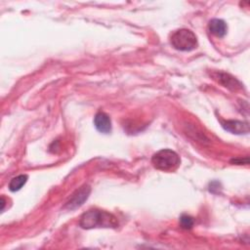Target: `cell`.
Masks as SVG:
<instances>
[{
	"instance_id": "6da1fadb",
	"label": "cell",
	"mask_w": 250,
	"mask_h": 250,
	"mask_svg": "<svg viewBox=\"0 0 250 250\" xmlns=\"http://www.w3.org/2000/svg\"><path fill=\"white\" fill-rule=\"evenodd\" d=\"M117 225L118 222L113 214L99 209H91L85 212L79 221V226L83 229L117 228Z\"/></svg>"
},
{
	"instance_id": "9c48e42d",
	"label": "cell",
	"mask_w": 250,
	"mask_h": 250,
	"mask_svg": "<svg viewBox=\"0 0 250 250\" xmlns=\"http://www.w3.org/2000/svg\"><path fill=\"white\" fill-rule=\"evenodd\" d=\"M27 181H28V176L27 175H19V176L15 177L11 180V182L9 183V190L11 192L20 191L25 186Z\"/></svg>"
},
{
	"instance_id": "277c9868",
	"label": "cell",
	"mask_w": 250,
	"mask_h": 250,
	"mask_svg": "<svg viewBox=\"0 0 250 250\" xmlns=\"http://www.w3.org/2000/svg\"><path fill=\"white\" fill-rule=\"evenodd\" d=\"M90 194V188L88 186H83L79 190H77L69 199V200L67 202L65 208L67 209H76L80 207L84 201L88 199Z\"/></svg>"
},
{
	"instance_id": "ba28073f",
	"label": "cell",
	"mask_w": 250,
	"mask_h": 250,
	"mask_svg": "<svg viewBox=\"0 0 250 250\" xmlns=\"http://www.w3.org/2000/svg\"><path fill=\"white\" fill-rule=\"evenodd\" d=\"M219 81L221 84H223L225 87H228L231 89H235L236 87L240 86L237 80H235L233 77H232L231 75L226 74V73L219 74Z\"/></svg>"
},
{
	"instance_id": "5b68a950",
	"label": "cell",
	"mask_w": 250,
	"mask_h": 250,
	"mask_svg": "<svg viewBox=\"0 0 250 250\" xmlns=\"http://www.w3.org/2000/svg\"><path fill=\"white\" fill-rule=\"evenodd\" d=\"M94 124L97 130L101 133L108 134L112 131V121L108 115L105 113H98L94 118Z\"/></svg>"
},
{
	"instance_id": "8992f818",
	"label": "cell",
	"mask_w": 250,
	"mask_h": 250,
	"mask_svg": "<svg viewBox=\"0 0 250 250\" xmlns=\"http://www.w3.org/2000/svg\"><path fill=\"white\" fill-rule=\"evenodd\" d=\"M223 127L233 134H247L249 132V126L247 122H242L238 120H228L223 123Z\"/></svg>"
},
{
	"instance_id": "52a82bcc",
	"label": "cell",
	"mask_w": 250,
	"mask_h": 250,
	"mask_svg": "<svg viewBox=\"0 0 250 250\" xmlns=\"http://www.w3.org/2000/svg\"><path fill=\"white\" fill-rule=\"evenodd\" d=\"M209 31L217 37H223L227 33V25L223 20L214 19L209 23Z\"/></svg>"
},
{
	"instance_id": "7a4b0ae2",
	"label": "cell",
	"mask_w": 250,
	"mask_h": 250,
	"mask_svg": "<svg viewBox=\"0 0 250 250\" xmlns=\"http://www.w3.org/2000/svg\"><path fill=\"white\" fill-rule=\"evenodd\" d=\"M151 162L158 170L171 171L179 166L180 157L174 150L164 149L158 150L152 155Z\"/></svg>"
},
{
	"instance_id": "3957f363",
	"label": "cell",
	"mask_w": 250,
	"mask_h": 250,
	"mask_svg": "<svg viewBox=\"0 0 250 250\" xmlns=\"http://www.w3.org/2000/svg\"><path fill=\"white\" fill-rule=\"evenodd\" d=\"M172 46L179 51H192L198 46V38L196 34L187 29L176 31L171 35Z\"/></svg>"
},
{
	"instance_id": "30bf717a",
	"label": "cell",
	"mask_w": 250,
	"mask_h": 250,
	"mask_svg": "<svg viewBox=\"0 0 250 250\" xmlns=\"http://www.w3.org/2000/svg\"><path fill=\"white\" fill-rule=\"evenodd\" d=\"M180 224L183 229H191L194 226V219L188 215H183L180 219Z\"/></svg>"
}]
</instances>
